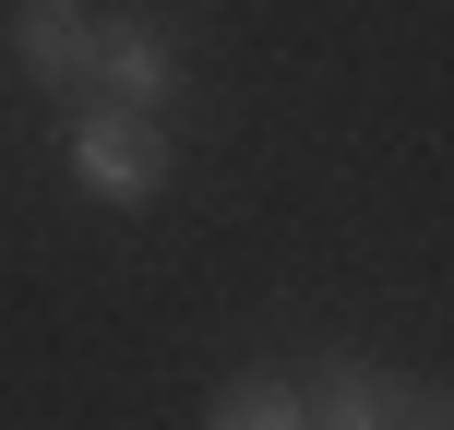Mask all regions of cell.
<instances>
[{
    "mask_svg": "<svg viewBox=\"0 0 454 430\" xmlns=\"http://www.w3.org/2000/svg\"><path fill=\"white\" fill-rule=\"evenodd\" d=\"M204 430H311V407H299L287 371H239V383H215Z\"/></svg>",
    "mask_w": 454,
    "mask_h": 430,
    "instance_id": "5b68a950",
    "label": "cell"
},
{
    "mask_svg": "<svg viewBox=\"0 0 454 430\" xmlns=\"http://www.w3.org/2000/svg\"><path fill=\"white\" fill-rule=\"evenodd\" d=\"M0 48H12L24 84L84 96V72H96V0H12V12H0Z\"/></svg>",
    "mask_w": 454,
    "mask_h": 430,
    "instance_id": "277c9868",
    "label": "cell"
},
{
    "mask_svg": "<svg viewBox=\"0 0 454 430\" xmlns=\"http://www.w3.org/2000/svg\"><path fill=\"white\" fill-rule=\"evenodd\" d=\"M72 180L96 192V204H156L168 180H180V144H168L156 108H108V96H72V132H60Z\"/></svg>",
    "mask_w": 454,
    "mask_h": 430,
    "instance_id": "6da1fadb",
    "label": "cell"
},
{
    "mask_svg": "<svg viewBox=\"0 0 454 430\" xmlns=\"http://www.w3.org/2000/svg\"><path fill=\"white\" fill-rule=\"evenodd\" d=\"M180 84H192V48H180V24L168 12H132V0H96V72H84V96H108V108H180Z\"/></svg>",
    "mask_w": 454,
    "mask_h": 430,
    "instance_id": "7a4b0ae2",
    "label": "cell"
},
{
    "mask_svg": "<svg viewBox=\"0 0 454 430\" xmlns=\"http://www.w3.org/2000/svg\"><path fill=\"white\" fill-rule=\"evenodd\" d=\"M299 407H311V430H454V418H442V383L383 371V359H323V371H299Z\"/></svg>",
    "mask_w": 454,
    "mask_h": 430,
    "instance_id": "3957f363",
    "label": "cell"
}]
</instances>
